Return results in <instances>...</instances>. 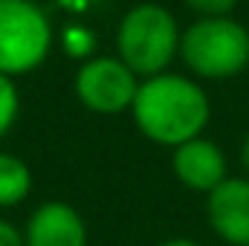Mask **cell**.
<instances>
[{
  "label": "cell",
  "instance_id": "cell-1",
  "mask_svg": "<svg viewBox=\"0 0 249 246\" xmlns=\"http://www.w3.org/2000/svg\"><path fill=\"white\" fill-rule=\"evenodd\" d=\"M136 127L160 145L177 148L194 136H203L212 105L200 84L186 75L160 72L139 84L133 107H130Z\"/></svg>",
  "mask_w": 249,
  "mask_h": 246
},
{
  "label": "cell",
  "instance_id": "cell-2",
  "mask_svg": "<svg viewBox=\"0 0 249 246\" xmlns=\"http://www.w3.org/2000/svg\"><path fill=\"white\" fill-rule=\"evenodd\" d=\"M180 55L200 78H232L249 67V29L229 15L197 18L180 38Z\"/></svg>",
  "mask_w": 249,
  "mask_h": 246
},
{
  "label": "cell",
  "instance_id": "cell-3",
  "mask_svg": "<svg viewBox=\"0 0 249 246\" xmlns=\"http://www.w3.org/2000/svg\"><path fill=\"white\" fill-rule=\"evenodd\" d=\"M180 26L174 15L160 3L133 6L119 23L116 47L122 58L136 75H160L180 53Z\"/></svg>",
  "mask_w": 249,
  "mask_h": 246
},
{
  "label": "cell",
  "instance_id": "cell-4",
  "mask_svg": "<svg viewBox=\"0 0 249 246\" xmlns=\"http://www.w3.org/2000/svg\"><path fill=\"white\" fill-rule=\"evenodd\" d=\"M53 47V26L32 0H0V72L23 75L41 67Z\"/></svg>",
  "mask_w": 249,
  "mask_h": 246
},
{
  "label": "cell",
  "instance_id": "cell-5",
  "mask_svg": "<svg viewBox=\"0 0 249 246\" xmlns=\"http://www.w3.org/2000/svg\"><path fill=\"white\" fill-rule=\"evenodd\" d=\"M139 81L122 58H90L75 75V93L93 113H122L133 107Z\"/></svg>",
  "mask_w": 249,
  "mask_h": 246
},
{
  "label": "cell",
  "instance_id": "cell-6",
  "mask_svg": "<svg viewBox=\"0 0 249 246\" xmlns=\"http://www.w3.org/2000/svg\"><path fill=\"white\" fill-rule=\"evenodd\" d=\"M209 226L229 246H249V177H226L206 200Z\"/></svg>",
  "mask_w": 249,
  "mask_h": 246
},
{
  "label": "cell",
  "instance_id": "cell-7",
  "mask_svg": "<svg viewBox=\"0 0 249 246\" xmlns=\"http://www.w3.org/2000/svg\"><path fill=\"white\" fill-rule=\"evenodd\" d=\"M171 168H174V177L186 188L203 191V194L214 191L229 177L226 154L220 151V145H214L206 136H194L183 145H177L171 154Z\"/></svg>",
  "mask_w": 249,
  "mask_h": 246
},
{
  "label": "cell",
  "instance_id": "cell-8",
  "mask_svg": "<svg viewBox=\"0 0 249 246\" xmlns=\"http://www.w3.org/2000/svg\"><path fill=\"white\" fill-rule=\"evenodd\" d=\"M26 246H87V226L67 203H44L26 223Z\"/></svg>",
  "mask_w": 249,
  "mask_h": 246
},
{
  "label": "cell",
  "instance_id": "cell-9",
  "mask_svg": "<svg viewBox=\"0 0 249 246\" xmlns=\"http://www.w3.org/2000/svg\"><path fill=\"white\" fill-rule=\"evenodd\" d=\"M32 188V174L23 159L12 154H0V209L18 206Z\"/></svg>",
  "mask_w": 249,
  "mask_h": 246
},
{
  "label": "cell",
  "instance_id": "cell-10",
  "mask_svg": "<svg viewBox=\"0 0 249 246\" xmlns=\"http://www.w3.org/2000/svg\"><path fill=\"white\" fill-rule=\"evenodd\" d=\"M18 110H20L18 87L12 84V75H3V72H0V136L15 124Z\"/></svg>",
  "mask_w": 249,
  "mask_h": 246
},
{
  "label": "cell",
  "instance_id": "cell-11",
  "mask_svg": "<svg viewBox=\"0 0 249 246\" xmlns=\"http://www.w3.org/2000/svg\"><path fill=\"white\" fill-rule=\"evenodd\" d=\"M188 9H194L200 18H212V15H229L238 0H183Z\"/></svg>",
  "mask_w": 249,
  "mask_h": 246
},
{
  "label": "cell",
  "instance_id": "cell-12",
  "mask_svg": "<svg viewBox=\"0 0 249 246\" xmlns=\"http://www.w3.org/2000/svg\"><path fill=\"white\" fill-rule=\"evenodd\" d=\"M0 246H26L23 235L9 220H0Z\"/></svg>",
  "mask_w": 249,
  "mask_h": 246
},
{
  "label": "cell",
  "instance_id": "cell-13",
  "mask_svg": "<svg viewBox=\"0 0 249 246\" xmlns=\"http://www.w3.org/2000/svg\"><path fill=\"white\" fill-rule=\"evenodd\" d=\"M241 162H244V168H247V174H249V130H247V136H244V142H241Z\"/></svg>",
  "mask_w": 249,
  "mask_h": 246
},
{
  "label": "cell",
  "instance_id": "cell-14",
  "mask_svg": "<svg viewBox=\"0 0 249 246\" xmlns=\"http://www.w3.org/2000/svg\"><path fill=\"white\" fill-rule=\"evenodd\" d=\"M160 246H200V244H194L188 238H174V241H165V244H160Z\"/></svg>",
  "mask_w": 249,
  "mask_h": 246
}]
</instances>
